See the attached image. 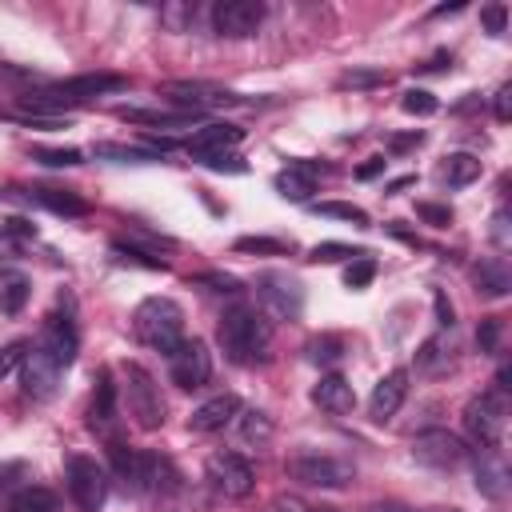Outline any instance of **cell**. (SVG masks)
Masks as SVG:
<instances>
[{"label":"cell","instance_id":"57","mask_svg":"<svg viewBox=\"0 0 512 512\" xmlns=\"http://www.w3.org/2000/svg\"><path fill=\"white\" fill-rule=\"evenodd\" d=\"M312 512H336V508H312Z\"/></svg>","mask_w":512,"mask_h":512},{"label":"cell","instance_id":"46","mask_svg":"<svg viewBox=\"0 0 512 512\" xmlns=\"http://www.w3.org/2000/svg\"><path fill=\"white\" fill-rule=\"evenodd\" d=\"M476 344H480V352H496V344H500V320H496V316L480 320V328H476Z\"/></svg>","mask_w":512,"mask_h":512},{"label":"cell","instance_id":"49","mask_svg":"<svg viewBox=\"0 0 512 512\" xmlns=\"http://www.w3.org/2000/svg\"><path fill=\"white\" fill-rule=\"evenodd\" d=\"M432 300H436V324L452 332V324H456V316H452V304H448V296H444V292L436 288V292H432Z\"/></svg>","mask_w":512,"mask_h":512},{"label":"cell","instance_id":"45","mask_svg":"<svg viewBox=\"0 0 512 512\" xmlns=\"http://www.w3.org/2000/svg\"><path fill=\"white\" fill-rule=\"evenodd\" d=\"M384 80H388V72H368V68H352V72L340 76V84H348V88H372V84H384Z\"/></svg>","mask_w":512,"mask_h":512},{"label":"cell","instance_id":"48","mask_svg":"<svg viewBox=\"0 0 512 512\" xmlns=\"http://www.w3.org/2000/svg\"><path fill=\"white\" fill-rule=\"evenodd\" d=\"M504 20H508V12H504V4H488L484 12H480V24L492 32V36H500L504 32Z\"/></svg>","mask_w":512,"mask_h":512},{"label":"cell","instance_id":"13","mask_svg":"<svg viewBox=\"0 0 512 512\" xmlns=\"http://www.w3.org/2000/svg\"><path fill=\"white\" fill-rule=\"evenodd\" d=\"M412 456H416L424 468H456V464H464L468 448H464V440L452 436L448 428H428V432H416Z\"/></svg>","mask_w":512,"mask_h":512},{"label":"cell","instance_id":"31","mask_svg":"<svg viewBox=\"0 0 512 512\" xmlns=\"http://www.w3.org/2000/svg\"><path fill=\"white\" fill-rule=\"evenodd\" d=\"M236 428H240V436H244L248 444H264V440H272V420H268V412H260V408H244V412H236Z\"/></svg>","mask_w":512,"mask_h":512},{"label":"cell","instance_id":"51","mask_svg":"<svg viewBox=\"0 0 512 512\" xmlns=\"http://www.w3.org/2000/svg\"><path fill=\"white\" fill-rule=\"evenodd\" d=\"M384 164H388L384 156H368V160L356 168V176H360V180H372V176H380V172H384Z\"/></svg>","mask_w":512,"mask_h":512},{"label":"cell","instance_id":"23","mask_svg":"<svg viewBox=\"0 0 512 512\" xmlns=\"http://www.w3.org/2000/svg\"><path fill=\"white\" fill-rule=\"evenodd\" d=\"M452 360H456V344H452V336H448V332L428 336V340L420 344V352H416V368H420V372H428V376L448 372V368H452Z\"/></svg>","mask_w":512,"mask_h":512},{"label":"cell","instance_id":"1","mask_svg":"<svg viewBox=\"0 0 512 512\" xmlns=\"http://www.w3.org/2000/svg\"><path fill=\"white\" fill-rule=\"evenodd\" d=\"M216 340L232 364H260L268 360L272 328L256 308H228L216 324Z\"/></svg>","mask_w":512,"mask_h":512},{"label":"cell","instance_id":"4","mask_svg":"<svg viewBox=\"0 0 512 512\" xmlns=\"http://www.w3.org/2000/svg\"><path fill=\"white\" fill-rule=\"evenodd\" d=\"M464 428H468V436L480 448H500L504 428H508V400H504V392L488 388V392L472 396L464 404Z\"/></svg>","mask_w":512,"mask_h":512},{"label":"cell","instance_id":"56","mask_svg":"<svg viewBox=\"0 0 512 512\" xmlns=\"http://www.w3.org/2000/svg\"><path fill=\"white\" fill-rule=\"evenodd\" d=\"M432 512H460V508H432Z\"/></svg>","mask_w":512,"mask_h":512},{"label":"cell","instance_id":"39","mask_svg":"<svg viewBox=\"0 0 512 512\" xmlns=\"http://www.w3.org/2000/svg\"><path fill=\"white\" fill-rule=\"evenodd\" d=\"M308 356H312L316 364H332V360L344 356V340H340V336H320V340L308 344Z\"/></svg>","mask_w":512,"mask_h":512},{"label":"cell","instance_id":"54","mask_svg":"<svg viewBox=\"0 0 512 512\" xmlns=\"http://www.w3.org/2000/svg\"><path fill=\"white\" fill-rule=\"evenodd\" d=\"M464 4H440V8H432V16H448V12H460Z\"/></svg>","mask_w":512,"mask_h":512},{"label":"cell","instance_id":"11","mask_svg":"<svg viewBox=\"0 0 512 512\" xmlns=\"http://www.w3.org/2000/svg\"><path fill=\"white\" fill-rule=\"evenodd\" d=\"M40 356H48L60 372L76 360V348H80V336H76V324H72V316L68 312H52L48 320H44V328H40V340L32 344Z\"/></svg>","mask_w":512,"mask_h":512},{"label":"cell","instance_id":"12","mask_svg":"<svg viewBox=\"0 0 512 512\" xmlns=\"http://www.w3.org/2000/svg\"><path fill=\"white\" fill-rule=\"evenodd\" d=\"M264 12L268 8L260 0H220L212 8V28H216V36L244 40V36H252L264 24Z\"/></svg>","mask_w":512,"mask_h":512},{"label":"cell","instance_id":"33","mask_svg":"<svg viewBox=\"0 0 512 512\" xmlns=\"http://www.w3.org/2000/svg\"><path fill=\"white\" fill-rule=\"evenodd\" d=\"M356 256H364V248H352V244H340V240H324L308 252V260H316V264H336V260H356Z\"/></svg>","mask_w":512,"mask_h":512},{"label":"cell","instance_id":"27","mask_svg":"<svg viewBox=\"0 0 512 512\" xmlns=\"http://www.w3.org/2000/svg\"><path fill=\"white\" fill-rule=\"evenodd\" d=\"M36 204H44L48 212H60V216H84L88 212V200H80L76 192L68 188H32L28 192Z\"/></svg>","mask_w":512,"mask_h":512},{"label":"cell","instance_id":"41","mask_svg":"<svg viewBox=\"0 0 512 512\" xmlns=\"http://www.w3.org/2000/svg\"><path fill=\"white\" fill-rule=\"evenodd\" d=\"M192 284L212 288V292H228V296H236V292H240V280H236V276H228V272H200V276H192Z\"/></svg>","mask_w":512,"mask_h":512},{"label":"cell","instance_id":"53","mask_svg":"<svg viewBox=\"0 0 512 512\" xmlns=\"http://www.w3.org/2000/svg\"><path fill=\"white\" fill-rule=\"evenodd\" d=\"M364 512H412V508H404V504H392V500H384V504H368Z\"/></svg>","mask_w":512,"mask_h":512},{"label":"cell","instance_id":"52","mask_svg":"<svg viewBox=\"0 0 512 512\" xmlns=\"http://www.w3.org/2000/svg\"><path fill=\"white\" fill-rule=\"evenodd\" d=\"M4 256H16V240H12V236L4 232V224H0V260H4Z\"/></svg>","mask_w":512,"mask_h":512},{"label":"cell","instance_id":"24","mask_svg":"<svg viewBox=\"0 0 512 512\" xmlns=\"http://www.w3.org/2000/svg\"><path fill=\"white\" fill-rule=\"evenodd\" d=\"M32 296V280L20 272V268H8L0 264V312L4 316H16Z\"/></svg>","mask_w":512,"mask_h":512},{"label":"cell","instance_id":"16","mask_svg":"<svg viewBox=\"0 0 512 512\" xmlns=\"http://www.w3.org/2000/svg\"><path fill=\"white\" fill-rule=\"evenodd\" d=\"M404 396H408V372H404V368H392L388 376L376 380V388H372V396H368V412H372V420H376V424L392 420V416L400 412Z\"/></svg>","mask_w":512,"mask_h":512},{"label":"cell","instance_id":"47","mask_svg":"<svg viewBox=\"0 0 512 512\" xmlns=\"http://www.w3.org/2000/svg\"><path fill=\"white\" fill-rule=\"evenodd\" d=\"M488 232H492V244H496V248H512V228H508V212H504V208L492 216V228H488Z\"/></svg>","mask_w":512,"mask_h":512},{"label":"cell","instance_id":"38","mask_svg":"<svg viewBox=\"0 0 512 512\" xmlns=\"http://www.w3.org/2000/svg\"><path fill=\"white\" fill-rule=\"evenodd\" d=\"M372 276H376V260H368V256H356V260L344 268V284H348V288H368Z\"/></svg>","mask_w":512,"mask_h":512},{"label":"cell","instance_id":"21","mask_svg":"<svg viewBox=\"0 0 512 512\" xmlns=\"http://www.w3.org/2000/svg\"><path fill=\"white\" fill-rule=\"evenodd\" d=\"M476 488L488 496V500H500L508 492V468L504 460L496 456V448H480L476 452Z\"/></svg>","mask_w":512,"mask_h":512},{"label":"cell","instance_id":"18","mask_svg":"<svg viewBox=\"0 0 512 512\" xmlns=\"http://www.w3.org/2000/svg\"><path fill=\"white\" fill-rule=\"evenodd\" d=\"M312 404H316L320 412L344 416V412H352L356 392H352V384H348L340 372H328V376H320V380H316V388H312Z\"/></svg>","mask_w":512,"mask_h":512},{"label":"cell","instance_id":"19","mask_svg":"<svg viewBox=\"0 0 512 512\" xmlns=\"http://www.w3.org/2000/svg\"><path fill=\"white\" fill-rule=\"evenodd\" d=\"M236 412H240V400H236L232 392H224V396L204 400V404L188 416V428H192V432H220V428H228V424L236 420Z\"/></svg>","mask_w":512,"mask_h":512},{"label":"cell","instance_id":"43","mask_svg":"<svg viewBox=\"0 0 512 512\" xmlns=\"http://www.w3.org/2000/svg\"><path fill=\"white\" fill-rule=\"evenodd\" d=\"M416 216H420L424 224H432V228H448V224H452V208H448V204H432V200H420V204H416Z\"/></svg>","mask_w":512,"mask_h":512},{"label":"cell","instance_id":"30","mask_svg":"<svg viewBox=\"0 0 512 512\" xmlns=\"http://www.w3.org/2000/svg\"><path fill=\"white\" fill-rule=\"evenodd\" d=\"M272 184H276V192H280L284 200H308V196H312V188H316V180H312V176H304V172H300V168H292V164H288L284 172H276V180H272Z\"/></svg>","mask_w":512,"mask_h":512},{"label":"cell","instance_id":"9","mask_svg":"<svg viewBox=\"0 0 512 512\" xmlns=\"http://www.w3.org/2000/svg\"><path fill=\"white\" fill-rule=\"evenodd\" d=\"M168 372H172V384L176 388H184V392H192V388H200V384H208V376H212V356H208V344L204 340H180L172 352H168Z\"/></svg>","mask_w":512,"mask_h":512},{"label":"cell","instance_id":"34","mask_svg":"<svg viewBox=\"0 0 512 512\" xmlns=\"http://www.w3.org/2000/svg\"><path fill=\"white\" fill-rule=\"evenodd\" d=\"M32 160H40L48 168H72L84 160V152L80 148H32Z\"/></svg>","mask_w":512,"mask_h":512},{"label":"cell","instance_id":"36","mask_svg":"<svg viewBox=\"0 0 512 512\" xmlns=\"http://www.w3.org/2000/svg\"><path fill=\"white\" fill-rule=\"evenodd\" d=\"M400 108H404L408 116H432V112L440 108V100H436L432 92H424V88H408L404 100H400Z\"/></svg>","mask_w":512,"mask_h":512},{"label":"cell","instance_id":"5","mask_svg":"<svg viewBox=\"0 0 512 512\" xmlns=\"http://www.w3.org/2000/svg\"><path fill=\"white\" fill-rule=\"evenodd\" d=\"M124 396H128V412L136 420V428L144 432H156L164 424V396H160V384L140 368V364H124Z\"/></svg>","mask_w":512,"mask_h":512},{"label":"cell","instance_id":"14","mask_svg":"<svg viewBox=\"0 0 512 512\" xmlns=\"http://www.w3.org/2000/svg\"><path fill=\"white\" fill-rule=\"evenodd\" d=\"M164 96L180 112H204V108H220V104H244L236 92H224V88L200 84V80H172V84H164Z\"/></svg>","mask_w":512,"mask_h":512},{"label":"cell","instance_id":"2","mask_svg":"<svg viewBox=\"0 0 512 512\" xmlns=\"http://www.w3.org/2000/svg\"><path fill=\"white\" fill-rule=\"evenodd\" d=\"M132 332H136L140 344H148V348L168 356L184 340V308L176 300H168V296H148L132 312Z\"/></svg>","mask_w":512,"mask_h":512},{"label":"cell","instance_id":"22","mask_svg":"<svg viewBox=\"0 0 512 512\" xmlns=\"http://www.w3.org/2000/svg\"><path fill=\"white\" fill-rule=\"evenodd\" d=\"M472 284H476L480 296L500 300V296H508V288H512V272H508V264H504L500 256H488V260H480V264L472 268Z\"/></svg>","mask_w":512,"mask_h":512},{"label":"cell","instance_id":"26","mask_svg":"<svg viewBox=\"0 0 512 512\" xmlns=\"http://www.w3.org/2000/svg\"><path fill=\"white\" fill-rule=\"evenodd\" d=\"M116 416V384L108 372H100L96 380V392H92V404H88V424L92 428H108Z\"/></svg>","mask_w":512,"mask_h":512},{"label":"cell","instance_id":"55","mask_svg":"<svg viewBox=\"0 0 512 512\" xmlns=\"http://www.w3.org/2000/svg\"><path fill=\"white\" fill-rule=\"evenodd\" d=\"M408 184H412V176H400V180L388 184V192H400V188H408Z\"/></svg>","mask_w":512,"mask_h":512},{"label":"cell","instance_id":"25","mask_svg":"<svg viewBox=\"0 0 512 512\" xmlns=\"http://www.w3.org/2000/svg\"><path fill=\"white\" fill-rule=\"evenodd\" d=\"M116 116L120 120H128V124H152V128H188L200 112H168V108H116Z\"/></svg>","mask_w":512,"mask_h":512},{"label":"cell","instance_id":"15","mask_svg":"<svg viewBox=\"0 0 512 512\" xmlns=\"http://www.w3.org/2000/svg\"><path fill=\"white\" fill-rule=\"evenodd\" d=\"M128 88V76H116V72H84V76H72V80H60L52 92L68 104H80V100H92V96H104V92H120Z\"/></svg>","mask_w":512,"mask_h":512},{"label":"cell","instance_id":"3","mask_svg":"<svg viewBox=\"0 0 512 512\" xmlns=\"http://www.w3.org/2000/svg\"><path fill=\"white\" fill-rule=\"evenodd\" d=\"M112 468H116V480H124V488H132V492H168L176 480L172 464L156 452L112 448Z\"/></svg>","mask_w":512,"mask_h":512},{"label":"cell","instance_id":"17","mask_svg":"<svg viewBox=\"0 0 512 512\" xmlns=\"http://www.w3.org/2000/svg\"><path fill=\"white\" fill-rule=\"evenodd\" d=\"M240 140H244V128L212 120V124L196 128V132H192L188 140H180V148H188L192 156H208V152H232V148H236Z\"/></svg>","mask_w":512,"mask_h":512},{"label":"cell","instance_id":"40","mask_svg":"<svg viewBox=\"0 0 512 512\" xmlns=\"http://www.w3.org/2000/svg\"><path fill=\"white\" fill-rule=\"evenodd\" d=\"M236 252H268V256H280L288 252L284 240H272V236H240L236 240Z\"/></svg>","mask_w":512,"mask_h":512},{"label":"cell","instance_id":"35","mask_svg":"<svg viewBox=\"0 0 512 512\" xmlns=\"http://www.w3.org/2000/svg\"><path fill=\"white\" fill-rule=\"evenodd\" d=\"M112 252H116V260H124V264H136V268H148V272H164L168 264L160 260V256H148V252H140V248H132V244H124V240H116L112 244Z\"/></svg>","mask_w":512,"mask_h":512},{"label":"cell","instance_id":"37","mask_svg":"<svg viewBox=\"0 0 512 512\" xmlns=\"http://www.w3.org/2000/svg\"><path fill=\"white\" fill-rule=\"evenodd\" d=\"M312 212H320V216H336V220H352V224H368V212H364V208H356V204H340V200L312 204Z\"/></svg>","mask_w":512,"mask_h":512},{"label":"cell","instance_id":"20","mask_svg":"<svg viewBox=\"0 0 512 512\" xmlns=\"http://www.w3.org/2000/svg\"><path fill=\"white\" fill-rule=\"evenodd\" d=\"M56 380H60V368L40 356L36 348H28V360H24V392L36 396V400H48L56 392Z\"/></svg>","mask_w":512,"mask_h":512},{"label":"cell","instance_id":"6","mask_svg":"<svg viewBox=\"0 0 512 512\" xmlns=\"http://www.w3.org/2000/svg\"><path fill=\"white\" fill-rule=\"evenodd\" d=\"M256 296L276 320H300V312H304V284L292 272H280V268L260 272L256 276Z\"/></svg>","mask_w":512,"mask_h":512},{"label":"cell","instance_id":"32","mask_svg":"<svg viewBox=\"0 0 512 512\" xmlns=\"http://www.w3.org/2000/svg\"><path fill=\"white\" fill-rule=\"evenodd\" d=\"M8 512H56V496L48 488H20L8 504Z\"/></svg>","mask_w":512,"mask_h":512},{"label":"cell","instance_id":"44","mask_svg":"<svg viewBox=\"0 0 512 512\" xmlns=\"http://www.w3.org/2000/svg\"><path fill=\"white\" fill-rule=\"evenodd\" d=\"M204 168H216V172H244L248 164L236 156V152H208V156H196Z\"/></svg>","mask_w":512,"mask_h":512},{"label":"cell","instance_id":"7","mask_svg":"<svg viewBox=\"0 0 512 512\" xmlns=\"http://www.w3.org/2000/svg\"><path fill=\"white\" fill-rule=\"evenodd\" d=\"M68 492L80 512H100L108 500V468L92 456H68Z\"/></svg>","mask_w":512,"mask_h":512},{"label":"cell","instance_id":"28","mask_svg":"<svg viewBox=\"0 0 512 512\" xmlns=\"http://www.w3.org/2000/svg\"><path fill=\"white\" fill-rule=\"evenodd\" d=\"M480 176V160L472 156V152H452V156H444V164H440V180L448 184V188H464V184H472Z\"/></svg>","mask_w":512,"mask_h":512},{"label":"cell","instance_id":"8","mask_svg":"<svg viewBox=\"0 0 512 512\" xmlns=\"http://www.w3.org/2000/svg\"><path fill=\"white\" fill-rule=\"evenodd\" d=\"M288 476H292L296 484H308V488H348L356 472H352L348 460L320 456V452H304V456H292V460H288Z\"/></svg>","mask_w":512,"mask_h":512},{"label":"cell","instance_id":"50","mask_svg":"<svg viewBox=\"0 0 512 512\" xmlns=\"http://www.w3.org/2000/svg\"><path fill=\"white\" fill-rule=\"evenodd\" d=\"M496 120L500 124L512 120V84H500V92H496Z\"/></svg>","mask_w":512,"mask_h":512},{"label":"cell","instance_id":"10","mask_svg":"<svg viewBox=\"0 0 512 512\" xmlns=\"http://www.w3.org/2000/svg\"><path fill=\"white\" fill-rule=\"evenodd\" d=\"M204 472H208L212 488H216L220 496H228V500H244V496L256 488L252 464H248L244 456H236V452H212L208 464H204Z\"/></svg>","mask_w":512,"mask_h":512},{"label":"cell","instance_id":"42","mask_svg":"<svg viewBox=\"0 0 512 512\" xmlns=\"http://www.w3.org/2000/svg\"><path fill=\"white\" fill-rule=\"evenodd\" d=\"M24 360H28V344L24 340H12L8 348H0V380H8Z\"/></svg>","mask_w":512,"mask_h":512},{"label":"cell","instance_id":"29","mask_svg":"<svg viewBox=\"0 0 512 512\" xmlns=\"http://www.w3.org/2000/svg\"><path fill=\"white\" fill-rule=\"evenodd\" d=\"M100 160H116V164H148V160H160V152H152V148H136V144H96L92 148Z\"/></svg>","mask_w":512,"mask_h":512}]
</instances>
